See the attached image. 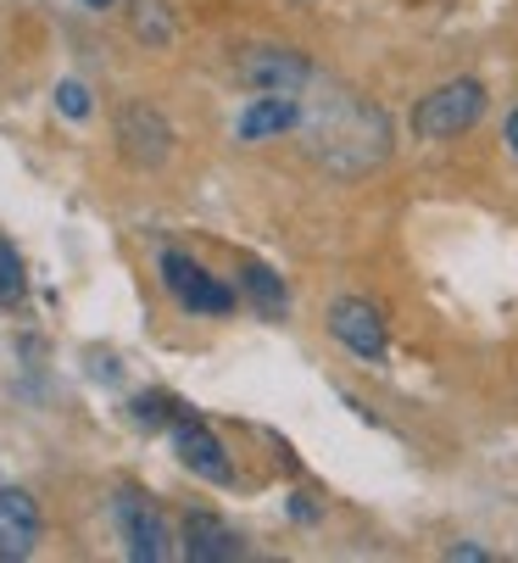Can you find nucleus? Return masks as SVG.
Returning a JSON list of instances; mask_svg holds the SVG:
<instances>
[{"instance_id": "nucleus-1", "label": "nucleus", "mask_w": 518, "mask_h": 563, "mask_svg": "<svg viewBox=\"0 0 518 563\" xmlns=\"http://www.w3.org/2000/svg\"><path fill=\"white\" fill-rule=\"evenodd\" d=\"M485 118V85L480 78H452L436 96H423L412 107V134L418 140H458Z\"/></svg>"}, {"instance_id": "nucleus-2", "label": "nucleus", "mask_w": 518, "mask_h": 563, "mask_svg": "<svg viewBox=\"0 0 518 563\" xmlns=\"http://www.w3.org/2000/svg\"><path fill=\"white\" fill-rule=\"evenodd\" d=\"M234 73H240V85H251L256 96H296L312 78V62L301 51H290V45H245Z\"/></svg>"}, {"instance_id": "nucleus-3", "label": "nucleus", "mask_w": 518, "mask_h": 563, "mask_svg": "<svg viewBox=\"0 0 518 563\" xmlns=\"http://www.w3.org/2000/svg\"><path fill=\"white\" fill-rule=\"evenodd\" d=\"M329 335L352 352V357H363L368 368H385V357H390L385 312H379L374 301H363V296H345V301L329 307Z\"/></svg>"}, {"instance_id": "nucleus-4", "label": "nucleus", "mask_w": 518, "mask_h": 563, "mask_svg": "<svg viewBox=\"0 0 518 563\" xmlns=\"http://www.w3.org/2000/svg\"><path fill=\"white\" fill-rule=\"evenodd\" d=\"M162 285L179 296V307L185 312H201V318H229L234 312V290L229 285H218L201 263H190L185 252H162Z\"/></svg>"}, {"instance_id": "nucleus-5", "label": "nucleus", "mask_w": 518, "mask_h": 563, "mask_svg": "<svg viewBox=\"0 0 518 563\" xmlns=\"http://www.w3.org/2000/svg\"><path fill=\"white\" fill-rule=\"evenodd\" d=\"M112 519H118V536H123V547H129L134 563H162V558L173 552L162 514H156L151 497H140L134 486H123V492L112 497Z\"/></svg>"}, {"instance_id": "nucleus-6", "label": "nucleus", "mask_w": 518, "mask_h": 563, "mask_svg": "<svg viewBox=\"0 0 518 563\" xmlns=\"http://www.w3.org/2000/svg\"><path fill=\"white\" fill-rule=\"evenodd\" d=\"M173 452H179V463H185L190 474L212 479V486H229V479H234V463H229L223 441H218L201 419H190V413L173 424Z\"/></svg>"}, {"instance_id": "nucleus-7", "label": "nucleus", "mask_w": 518, "mask_h": 563, "mask_svg": "<svg viewBox=\"0 0 518 563\" xmlns=\"http://www.w3.org/2000/svg\"><path fill=\"white\" fill-rule=\"evenodd\" d=\"M40 547V508L29 492L0 486V563H23Z\"/></svg>"}, {"instance_id": "nucleus-8", "label": "nucleus", "mask_w": 518, "mask_h": 563, "mask_svg": "<svg viewBox=\"0 0 518 563\" xmlns=\"http://www.w3.org/2000/svg\"><path fill=\"white\" fill-rule=\"evenodd\" d=\"M240 552H245L240 536L218 514H185V558H196V563H229Z\"/></svg>"}, {"instance_id": "nucleus-9", "label": "nucleus", "mask_w": 518, "mask_h": 563, "mask_svg": "<svg viewBox=\"0 0 518 563\" xmlns=\"http://www.w3.org/2000/svg\"><path fill=\"white\" fill-rule=\"evenodd\" d=\"M296 123H301L296 96H256V101L234 118V134H240V140H274V134H290Z\"/></svg>"}, {"instance_id": "nucleus-10", "label": "nucleus", "mask_w": 518, "mask_h": 563, "mask_svg": "<svg viewBox=\"0 0 518 563\" xmlns=\"http://www.w3.org/2000/svg\"><path fill=\"white\" fill-rule=\"evenodd\" d=\"M123 140H129V151L140 156V163H162L167 156V123L156 112H145V107L123 112Z\"/></svg>"}, {"instance_id": "nucleus-11", "label": "nucleus", "mask_w": 518, "mask_h": 563, "mask_svg": "<svg viewBox=\"0 0 518 563\" xmlns=\"http://www.w3.org/2000/svg\"><path fill=\"white\" fill-rule=\"evenodd\" d=\"M245 296L263 307V312H285V285H279V274H268V268H245Z\"/></svg>"}, {"instance_id": "nucleus-12", "label": "nucleus", "mask_w": 518, "mask_h": 563, "mask_svg": "<svg viewBox=\"0 0 518 563\" xmlns=\"http://www.w3.org/2000/svg\"><path fill=\"white\" fill-rule=\"evenodd\" d=\"M23 290H29V274H23V257H18V246L12 240H0V301H23Z\"/></svg>"}, {"instance_id": "nucleus-13", "label": "nucleus", "mask_w": 518, "mask_h": 563, "mask_svg": "<svg viewBox=\"0 0 518 563\" xmlns=\"http://www.w3.org/2000/svg\"><path fill=\"white\" fill-rule=\"evenodd\" d=\"M134 34H140L145 45H167V40H173L167 12L156 7V0H140V7H134Z\"/></svg>"}, {"instance_id": "nucleus-14", "label": "nucleus", "mask_w": 518, "mask_h": 563, "mask_svg": "<svg viewBox=\"0 0 518 563\" xmlns=\"http://www.w3.org/2000/svg\"><path fill=\"white\" fill-rule=\"evenodd\" d=\"M134 419L162 430V424H179L185 413H179V401H167V396H134Z\"/></svg>"}, {"instance_id": "nucleus-15", "label": "nucleus", "mask_w": 518, "mask_h": 563, "mask_svg": "<svg viewBox=\"0 0 518 563\" xmlns=\"http://www.w3.org/2000/svg\"><path fill=\"white\" fill-rule=\"evenodd\" d=\"M56 112L73 118V123H78V118H90V90H84L78 78H62V85H56Z\"/></svg>"}, {"instance_id": "nucleus-16", "label": "nucleus", "mask_w": 518, "mask_h": 563, "mask_svg": "<svg viewBox=\"0 0 518 563\" xmlns=\"http://www.w3.org/2000/svg\"><path fill=\"white\" fill-rule=\"evenodd\" d=\"M507 151H513V156H518V112H513V118H507Z\"/></svg>"}, {"instance_id": "nucleus-17", "label": "nucleus", "mask_w": 518, "mask_h": 563, "mask_svg": "<svg viewBox=\"0 0 518 563\" xmlns=\"http://www.w3.org/2000/svg\"><path fill=\"white\" fill-rule=\"evenodd\" d=\"M84 7H90V12H107V7H112V0H84Z\"/></svg>"}]
</instances>
